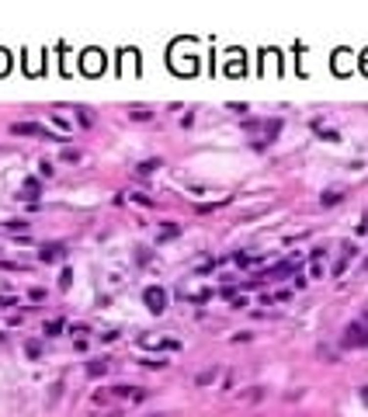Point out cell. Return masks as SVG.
<instances>
[{
  "label": "cell",
  "instance_id": "cell-1",
  "mask_svg": "<svg viewBox=\"0 0 368 417\" xmlns=\"http://www.w3.org/2000/svg\"><path fill=\"white\" fill-rule=\"evenodd\" d=\"M344 348H368V313L361 320H351L344 327V337H341Z\"/></svg>",
  "mask_w": 368,
  "mask_h": 417
},
{
  "label": "cell",
  "instance_id": "cell-2",
  "mask_svg": "<svg viewBox=\"0 0 368 417\" xmlns=\"http://www.w3.org/2000/svg\"><path fill=\"white\" fill-rule=\"evenodd\" d=\"M142 302H146V310H150V313H163L167 310V289H160V285H150V289H146L142 292Z\"/></svg>",
  "mask_w": 368,
  "mask_h": 417
},
{
  "label": "cell",
  "instance_id": "cell-3",
  "mask_svg": "<svg viewBox=\"0 0 368 417\" xmlns=\"http://www.w3.org/2000/svg\"><path fill=\"white\" fill-rule=\"evenodd\" d=\"M11 132H14V136H46V139L66 143L63 136H56V132H49V129H42V125H35V122H14V125H11Z\"/></svg>",
  "mask_w": 368,
  "mask_h": 417
},
{
  "label": "cell",
  "instance_id": "cell-4",
  "mask_svg": "<svg viewBox=\"0 0 368 417\" xmlns=\"http://www.w3.org/2000/svg\"><path fill=\"white\" fill-rule=\"evenodd\" d=\"M56 257H66V244H42L39 261H42V264H49V261H56Z\"/></svg>",
  "mask_w": 368,
  "mask_h": 417
},
{
  "label": "cell",
  "instance_id": "cell-5",
  "mask_svg": "<svg viewBox=\"0 0 368 417\" xmlns=\"http://www.w3.org/2000/svg\"><path fill=\"white\" fill-rule=\"evenodd\" d=\"M84 70H87V73L104 70V56H101V52H94V49H91V52H84Z\"/></svg>",
  "mask_w": 368,
  "mask_h": 417
},
{
  "label": "cell",
  "instance_id": "cell-6",
  "mask_svg": "<svg viewBox=\"0 0 368 417\" xmlns=\"http://www.w3.org/2000/svg\"><path fill=\"white\" fill-rule=\"evenodd\" d=\"M24 355H28L31 362H39V358H42V341H35V337H28V341H24Z\"/></svg>",
  "mask_w": 368,
  "mask_h": 417
},
{
  "label": "cell",
  "instance_id": "cell-7",
  "mask_svg": "<svg viewBox=\"0 0 368 417\" xmlns=\"http://www.w3.org/2000/svg\"><path fill=\"white\" fill-rule=\"evenodd\" d=\"M108 372V358H94V362H87V375H104Z\"/></svg>",
  "mask_w": 368,
  "mask_h": 417
},
{
  "label": "cell",
  "instance_id": "cell-8",
  "mask_svg": "<svg viewBox=\"0 0 368 417\" xmlns=\"http://www.w3.org/2000/svg\"><path fill=\"white\" fill-rule=\"evenodd\" d=\"M4 230H11V233H28V222H24V219H7Z\"/></svg>",
  "mask_w": 368,
  "mask_h": 417
},
{
  "label": "cell",
  "instance_id": "cell-9",
  "mask_svg": "<svg viewBox=\"0 0 368 417\" xmlns=\"http://www.w3.org/2000/svg\"><path fill=\"white\" fill-rule=\"evenodd\" d=\"M278 132H281V119H271V122L264 125V136H268V143H271V139H275Z\"/></svg>",
  "mask_w": 368,
  "mask_h": 417
},
{
  "label": "cell",
  "instance_id": "cell-10",
  "mask_svg": "<svg viewBox=\"0 0 368 417\" xmlns=\"http://www.w3.org/2000/svg\"><path fill=\"white\" fill-rule=\"evenodd\" d=\"M215 375H219L215 368H205V372H198V379H195V383H198V386H208V383H215Z\"/></svg>",
  "mask_w": 368,
  "mask_h": 417
},
{
  "label": "cell",
  "instance_id": "cell-11",
  "mask_svg": "<svg viewBox=\"0 0 368 417\" xmlns=\"http://www.w3.org/2000/svg\"><path fill=\"white\" fill-rule=\"evenodd\" d=\"M344 198V192H326V195H320V205H337Z\"/></svg>",
  "mask_w": 368,
  "mask_h": 417
},
{
  "label": "cell",
  "instance_id": "cell-12",
  "mask_svg": "<svg viewBox=\"0 0 368 417\" xmlns=\"http://www.w3.org/2000/svg\"><path fill=\"white\" fill-rule=\"evenodd\" d=\"M157 167H160V160H142V164H136V171H139V174H153Z\"/></svg>",
  "mask_w": 368,
  "mask_h": 417
},
{
  "label": "cell",
  "instance_id": "cell-13",
  "mask_svg": "<svg viewBox=\"0 0 368 417\" xmlns=\"http://www.w3.org/2000/svg\"><path fill=\"white\" fill-rule=\"evenodd\" d=\"M59 330H63V320H49V323H46V330H42V334H46V337H56V334H59Z\"/></svg>",
  "mask_w": 368,
  "mask_h": 417
},
{
  "label": "cell",
  "instance_id": "cell-14",
  "mask_svg": "<svg viewBox=\"0 0 368 417\" xmlns=\"http://www.w3.org/2000/svg\"><path fill=\"white\" fill-rule=\"evenodd\" d=\"M7 70H11V52H7V49H0V77H4Z\"/></svg>",
  "mask_w": 368,
  "mask_h": 417
},
{
  "label": "cell",
  "instance_id": "cell-15",
  "mask_svg": "<svg viewBox=\"0 0 368 417\" xmlns=\"http://www.w3.org/2000/svg\"><path fill=\"white\" fill-rule=\"evenodd\" d=\"M69 285H73V271H69V268H66V271H63V275H59V289H69Z\"/></svg>",
  "mask_w": 368,
  "mask_h": 417
},
{
  "label": "cell",
  "instance_id": "cell-16",
  "mask_svg": "<svg viewBox=\"0 0 368 417\" xmlns=\"http://www.w3.org/2000/svg\"><path fill=\"white\" fill-rule=\"evenodd\" d=\"M181 233V226H163V233H160V240H170V237H177Z\"/></svg>",
  "mask_w": 368,
  "mask_h": 417
},
{
  "label": "cell",
  "instance_id": "cell-17",
  "mask_svg": "<svg viewBox=\"0 0 368 417\" xmlns=\"http://www.w3.org/2000/svg\"><path fill=\"white\" fill-rule=\"evenodd\" d=\"M52 171H56V167H52L49 160H42V164H39V174H42V177H52Z\"/></svg>",
  "mask_w": 368,
  "mask_h": 417
},
{
  "label": "cell",
  "instance_id": "cell-18",
  "mask_svg": "<svg viewBox=\"0 0 368 417\" xmlns=\"http://www.w3.org/2000/svg\"><path fill=\"white\" fill-rule=\"evenodd\" d=\"M129 115H132V119H139V122H142V119H150V111H146V108H132V111H129Z\"/></svg>",
  "mask_w": 368,
  "mask_h": 417
},
{
  "label": "cell",
  "instance_id": "cell-19",
  "mask_svg": "<svg viewBox=\"0 0 368 417\" xmlns=\"http://www.w3.org/2000/svg\"><path fill=\"white\" fill-rule=\"evenodd\" d=\"M63 160L73 164V160H80V153H77V149H63Z\"/></svg>",
  "mask_w": 368,
  "mask_h": 417
},
{
  "label": "cell",
  "instance_id": "cell-20",
  "mask_svg": "<svg viewBox=\"0 0 368 417\" xmlns=\"http://www.w3.org/2000/svg\"><path fill=\"white\" fill-rule=\"evenodd\" d=\"M77 111H80V122H84V125H91V122H94V115H91L87 108H77Z\"/></svg>",
  "mask_w": 368,
  "mask_h": 417
},
{
  "label": "cell",
  "instance_id": "cell-21",
  "mask_svg": "<svg viewBox=\"0 0 368 417\" xmlns=\"http://www.w3.org/2000/svg\"><path fill=\"white\" fill-rule=\"evenodd\" d=\"M0 306H18V299H11V295H0Z\"/></svg>",
  "mask_w": 368,
  "mask_h": 417
},
{
  "label": "cell",
  "instance_id": "cell-22",
  "mask_svg": "<svg viewBox=\"0 0 368 417\" xmlns=\"http://www.w3.org/2000/svg\"><path fill=\"white\" fill-rule=\"evenodd\" d=\"M361 403L368 407V386H361Z\"/></svg>",
  "mask_w": 368,
  "mask_h": 417
},
{
  "label": "cell",
  "instance_id": "cell-23",
  "mask_svg": "<svg viewBox=\"0 0 368 417\" xmlns=\"http://www.w3.org/2000/svg\"><path fill=\"white\" fill-rule=\"evenodd\" d=\"M365 268H368V261H365Z\"/></svg>",
  "mask_w": 368,
  "mask_h": 417
}]
</instances>
